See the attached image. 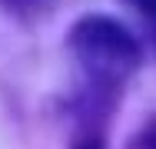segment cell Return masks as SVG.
Returning a JSON list of instances; mask_svg holds the SVG:
<instances>
[{
  "mask_svg": "<svg viewBox=\"0 0 156 149\" xmlns=\"http://www.w3.org/2000/svg\"><path fill=\"white\" fill-rule=\"evenodd\" d=\"M70 50L96 86H120L140 63V47L129 30L110 17H87L70 30Z\"/></svg>",
  "mask_w": 156,
  "mask_h": 149,
  "instance_id": "1",
  "label": "cell"
},
{
  "mask_svg": "<svg viewBox=\"0 0 156 149\" xmlns=\"http://www.w3.org/2000/svg\"><path fill=\"white\" fill-rule=\"evenodd\" d=\"M3 10H10L13 17H23V20H33L40 13H47L53 7V0H0Z\"/></svg>",
  "mask_w": 156,
  "mask_h": 149,
  "instance_id": "2",
  "label": "cell"
},
{
  "mask_svg": "<svg viewBox=\"0 0 156 149\" xmlns=\"http://www.w3.org/2000/svg\"><path fill=\"white\" fill-rule=\"evenodd\" d=\"M123 3H129L143 17V23L150 27V36H153V43H156V0H123Z\"/></svg>",
  "mask_w": 156,
  "mask_h": 149,
  "instance_id": "3",
  "label": "cell"
}]
</instances>
